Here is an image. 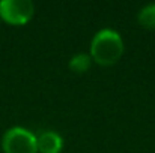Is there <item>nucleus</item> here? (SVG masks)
I'll use <instances>...</instances> for the list:
<instances>
[{
  "mask_svg": "<svg viewBox=\"0 0 155 153\" xmlns=\"http://www.w3.org/2000/svg\"><path fill=\"white\" fill-rule=\"evenodd\" d=\"M124 54V41L113 29H103L92 38L91 53L92 60L101 66H111L119 62Z\"/></svg>",
  "mask_w": 155,
  "mask_h": 153,
  "instance_id": "obj_1",
  "label": "nucleus"
},
{
  "mask_svg": "<svg viewBox=\"0 0 155 153\" xmlns=\"http://www.w3.org/2000/svg\"><path fill=\"white\" fill-rule=\"evenodd\" d=\"M3 153H38L36 134L23 128H9L2 137Z\"/></svg>",
  "mask_w": 155,
  "mask_h": 153,
  "instance_id": "obj_2",
  "label": "nucleus"
},
{
  "mask_svg": "<svg viewBox=\"0 0 155 153\" xmlns=\"http://www.w3.org/2000/svg\"><path fill=\"white\" fill-rule=\"evenodd\" d=\"M35 14V5L30 0H2L0 20L11 26L27 24Z\"/></svg>",
  "mask_w": 155,
  "mask_h": 153,
  "instance_id": "obj_3",
  "label": "nucleus"
},
{
  "mask_svg": "<svg viewBox=\"0 0 155 153\" xmlns=\"http://www.w3.org/2000/svg\"><path fill=\"white\" fill-rule=\"evenodd\" d=\"M39 153H60L63 149V138L56 131H42L36 135Z\"/></svg>",
  "mask_w": 155,
  "mask_h": 153,
  "instance_id": "obj_4",
  "label": "nucleus"
},
{
  "mask_svg": "<svg viewBox=\"0 0 155 153\" xmlns=\"http://www.w3.org/2000/svg\"><path fill=\"white\" fill-rule=\"evenodd\" d=\"M92 62L94 60H92V57L89 54L78 53V54H75V56L71 57V60H69V69L72 72H75V74H84V72H87L91 69Z\"/></svg>",
  "mask_w": 155,
  "mask_h": 153,
  "instance_id": "obj_5",
  "label": "nucleus"
},
{
  "mask_svg": "<svg viewBox=\"0 0 155 153\" xmlns=\"http://www.w3.org/2000/svg\"><path fill=\"white\" fill-rule=\"evenodd\" d=\"M137 20L142 27L155 30V3H149L143 6L137 14Z\"/></svg>",
  "mask_w": 155,
  "mask_h": 153,
  "instance_id": "obj_6",
  "label": "nucleus"
}]
</instances>
